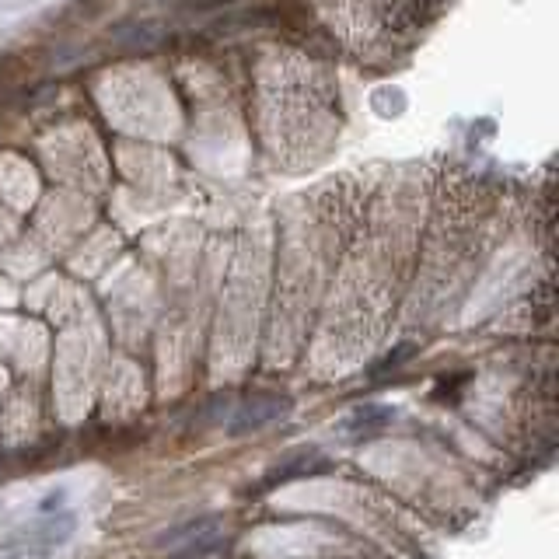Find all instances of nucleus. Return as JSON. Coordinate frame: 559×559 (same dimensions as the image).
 Returning a JSON list of instances; mask_svg holds the SVG:
<instances>
[{
	"label": "nucleus",
	"instance_id": "nucleus-1",
	"mask_svg": "<svg viewBox=\"0 0 559 559\" xmlns=\"http://www.w3.org/2000/svg\"><path fill=\"white\" fill-rule=\"evenodd\" d=\"M221 532H224V521L217 518V514H207V518H193V521H186V525L168 528L165 535H158L154 546L172 549L175 559H193V556H203L207 549H214Z\"/></svg>",
	"mask_w": 559,
	"mask_h": 559
},
{
	"label": "nucleus",
	"instance_id": "nucleus-2",
	"mask_svg": "<svg viewBox=\"0 0 559 559\" xmlns=\"http://www.w3.org/2000/svg\"><path fill=\"white\" fill-rule=\"evenodd\" d=\"M287 409H290L287 395H277V392L252 395V399H245L242 406L235 409V416H231V423H228V434L242 437V434H252V430H263V427H270V423H277L280 416H287Z\"/></svg>",
	"mask_w": 559,
	"mask_h": 559
},
{
	"label": "nucleus",
	"instance_id": "nucleus-3",
	"mask_svg": "<svg viewBox=\"0 0 559 559\" xmlns=\"http://www.w3.org/2000/svg\"><path fill=\"white\" fill-rule=\"evenodd\" d=\"M70 532H74V518L70 514H60V518L46 521V525H35L28 528L25 535H21L18 542H11V546L4 549V556H18V559H42L49 556L56 546H63V542L70 539Z\"/></svg>",
	"mask_w": 559,
	"mask_h": 559
},
{
	"label": "nucleus",
	"instance_id": "nucleus-4",
	"mask_svg": "<svg viewBox=\"0 0 559 559\" xmlns=\"http://www.w3.org/2000/svg\"><path fill=\"white\" fill-rule=\"evenodd\" d=\"M329 469H332V462L322 451L304 448V451H297V455H290L287 462H280L277 469H270V476L259 483V490H273V486L294 483V479H304V476H322V472H329Z\"/></svg>",
	"mask_w": 559,
	"mask_h": 559
},
{
	"label": "nucleus",
	"instance_id": "nucleus-5",
	"mask_svg": "<svg viewBox=\"0 0 559 559\" xmlns=\"http://www.w3.org/2000/svg\"><path fill=\"white\" fill-rule=\"evenodd\" d=\"M165 35H168V28L161 25V21H151V18L126 21V25L112 28V39L123 42V46H158Z\"/></svg>",
	"mask_w": 559,
	"mask_h": 559
},
{
	"label": "nucleus",
	"instance_id": "nucleus-6",
	"mask_svg": "<svg viewBox=\"0 0 559 559\" xmlns=\"http://www.w3.org/2000/svg\"><path fill=\"white\" fill-rule=\"evenodd\" d=\"M392 420H395V409L364 406V409H357V413H353L350 420L343 423V430H346V434H353V437H364V434H374V430L388 427Z\"/></svg>",
	"mask_w": 559,
	"mask_h": 559
},
{
	"label": "nucleus",
	"instance_id": "nucleus-7",
	"mask_svg": "<svg viewBox=\"0 0 559 559\" xmlns=\"http://www.w3.org/2000/svg\"><path fill=\"white\" fill-rule=\"evenodd\" d=\"M60 500H63V493H53V497L42 504V511H53V507H60Z\"/></svg>",
	"mask_w": 559,
	"mask_h": 559
}]
</instances>
